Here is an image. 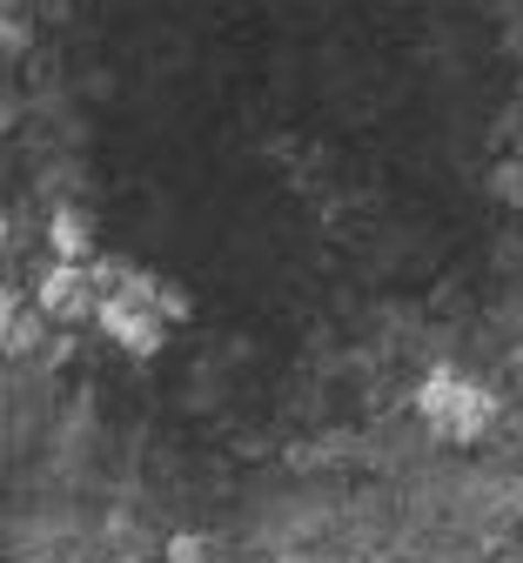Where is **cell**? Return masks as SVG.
Returning a JSON list of instances; mask_svg holds the SVG:
<instances>
[{"mask_svg":"<svg viewBox=\"0 0 523 563\" xmlns=\"http://www.w3.org/2000/svg\"><path fill=\"white\" fill-rule=\"evenodd\" d=\"M47 249H54V262H95V229L81 208H54L47 216Z\"/></svg>","mask_w":523,"mask_h":563,"instance_id":"obj_4","label":"cell"},{"mask_svg":"<svg viewBox=\"0 0 523 563\" xmlns=\"http://www.w3.org/2000/svg\"><path fill=\"white\" fill-rule=\"evenodd\" d=\"M34 309H41V322H88V316H101L95 262H54L41 275V289H34Z\"/></svg>","mask_w":523,"mask_h":563,"instance_id":"obj_3","label":"cell"},{"mask_svg":"<svg viewBox=\"0 0 523 563\" xmlns=\"http://www.w3.org/2000/svg\"><path fill=\"white\" fill-rule=\"evenodd\" d=\"M503 195H510V201H523V175H503Z\"/></svg>","mask_w":523,"mask_h":563,"instance_id":"obj_7","label":"cell"},{"mask_svg":"<svg viewBox=\"0 0 523 563\" xmlns=\"http://www.w3.org/2000/svg\"><path fill=\"white\" fill-rule=\"evenodd\" d=\"M168 563H208V543H201L195 530H175V537H168Z\"/></svg>","mask_w":523,"mask_h":563,"instance_id":"obj_5","label":"cell"},{"mask_svg":"<svg viewBox=\"0 0 523 563\" xmlns=\"http://www.w3.org/2000/svg\"><path fill=\"white\" fill-rule=\"evenodd\" d=\"M155 296H162V282L155 275H134L128 282V289L121 296H101V329L128 349V356H155V349H162V335H168V322H162V309H155Z\"/></svg>","mask_w":523,"mask_h":563,"instance_id":"obj_2","label":"cell"},{"mask_svg":"<svg viewBox=\"0 0 523 563\" xmlns=\"http://www.w3.org/2000/svg\"><path fill=\"white\" fill-rule=\"evenodd\" d=\"M416 416L429 422L443 443H477V437H490V422H497V396L483 383L457 376V369H429L423 389H416Z\"/></svg>","mask_w":523,"mask_h":563,"instance_id":"obj_1","label":"cell"},{"mask_svg":"<svg viewBox=\"0 0 523 563\" xmlns=\"http://www.w3.org/2000/svg\"><path fill=\"white\" fill-rule=\"evenodd\" d=\"M155 309H162V322H182V316H188V289H182V282H162Z\"/></svg>","mask_w":523,"mask_h":563,"instance_id":"obj_6","label":"cell"}]
</instances>
